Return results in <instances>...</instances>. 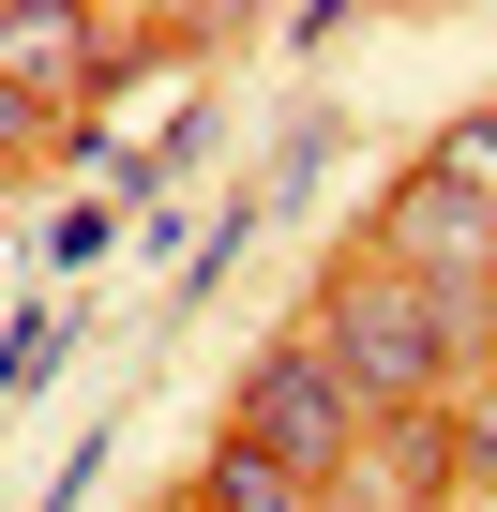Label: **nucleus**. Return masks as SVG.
<instances>
[{
  "mask_svg": "<svg viewBox=\"0 0 497 512\" xmlns=\"http://www.w3.org/2000/svg\"><path fill=\"white\" fill-rule=\"evenodd\" d=\"M196 512H317V482H302V467H272V452H241V437H226V452H211V497H196Z\"/></svg>",
  "mask_w": 497,
  "mask_h": 512,
  "instance_id": "39448f33",
  "label": "nucleus"
},
{
  "mask_svg": "<svg viewBox=\"0 0 497 512\" xmlns=\"http://www.w3.org/2000/svg\"><path fill=\"white\" fill-rule=\"evenodd\" d=\"M317 362L347 377V407H422L452 362H467V287L452 272H347L332 302H317Z\"/></svg>",
  "mask_w": 497,
  "mask_h": 512,
  "instance_id": "f257e3e1",
  "label": "nucleus"
},
{
  "mask_svg": "<svg viewBox=\"0 0 497 512\" xmlns=\"http://www.w3.org/2000/svg\"><path fill=\"white\" fill-rule=\"evenodd\" d=\"M362 437V407H347V377L317 362V332L302 347H272L257 377H241V452H272V467H302V482H332V452Z\"/></svg>",
  "mask_w": 497,
  "mask_h": 512,
  "instance_id": "f03ea898",
  "label": "nucleus"
},
{
  "mask_svg": "<svg viewBox=\"0 0 497 512\" xmlns=\"http://www.w3.org/2000/svg\"><path fill=\"white\" fill-rule=\"evenodd\" d=\"M482 226H497V106L452 121L422 151V181H407V241H482Z\"/></svg>",
  "mask_w": 497,
  "mask_h": 512,
  "instance_id": "7ed1b4c3",
  "label": "nucleus"
},
{
  "mask_svg": "<svg viewBox=\"0 0 497 512\" xmlns=\"http://www.w3.org/2000/svg\"><path fill=\"white\" fill-rule=\"evenodd\" d=\"M91 76V16H61V0H31V16H0V91H16L31 121H76L61 91Z\"/></svg>",
  "mask_w": 497,
  "mask_h": 512,
  "instance_id": "20e7f679",
  "label": "nucleus"
}]
</instances>
